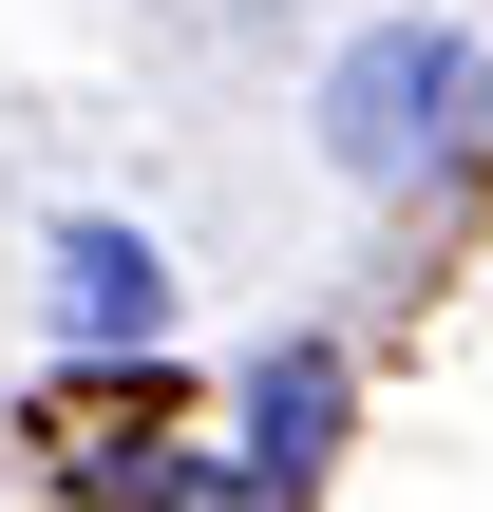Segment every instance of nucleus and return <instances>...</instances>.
<instances>
[{"instance_id": "obj_1", "label": "nucleus", "mask_w": 493, "mask_h": 512, "mask_svg": "<svg viewBox=\"0 0 493 512\" xmlns=\"http://www.w3.org/2000/svg\"><path fill=\"white\" fill-rule=\"evenodd\" d=\"M456 114H475V38H456V19H380V38L323 57V152H342L361 190H418V171L456 152Z\"/></svg>"}, {"instance_id": "obj_2", "label": "nucleus", "mask_w": 493, "mask_h": 512, "mask_svg": "<svg viewBox=\"0 0 493 512\" xmlns=\"http://www.w3.org/2000/svg\"><path fill=\"white\" fill-rule=\"evenodd\" d=\"M342 399H361V380H342V342H266V361H247V399H228V475H247L266 512H304V475L342 456Z\"/></svg>"}, {"instance_id": "obj_3", "label": "nucleus", "mask_w": 493, "mask_h": 512, "mask_svg": "<svg viewBox=\"0 0 493 512\" xmlns=\"http://www.w3.org/2000/svg\"><path fill=\"white\" fill-rule=\"evenodd\" d=\"M57 342H76V361H152V342H171V266H152V228H114V209L57 228Z\"/></svg>"}]
</instances>
